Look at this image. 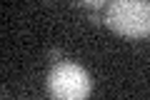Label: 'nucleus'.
Instances as JSON below:
<instances>
[{"label": "nucleus", "instance_id": "f257e3e1", "mask_svg": "<svg viewBox=\"0 0 150 100\" xmlns=\"http://www.w3.org/2000/svg\"><path fill=\"white\" fill-rule=\"evenodd\" d=\"M105 25L125 38H150V0H110Z\"/></svg>", "mask_w": 150, "mask_h": 100}, {"label": "nucleus", "instance_id": "f03ea898", "mask_svg": "<svg viewBox=\"0 0 150 100\" xmlns=\"http://www.w3.org/2000/svg\"><path fill=\"white\" fill-rule=\"evenodd\" d=\"M93 80L80 65L70 63V60H60L53 65L48 73V93L60 100H80L90 95Z\"/></svg>", "mask_w": 150, "mask_h": 100}, {"label": "nucleus", "instance_id": "7ed1b4c3", "mask_svg": "<svg viewBox=\"0 0 150 100\" xmlns=\"http://www.w3.org/2000/svg\"><path fill=\"white\" fill-rule=\"evenodd\" d=\"M80 5L90 8V10H100V8H108V0H78Z\"/></svg>", "mask_w": 150, "mask_h": 100}, {"label": "nucleus", "instance_id": "20e7f679", "mask_svg": "<svg viewBox=\"0 0 150 100\" xmlns=\"http://www.w3.org/2000/svg\"><path fill=\"white\" fill-rule=\"evenodd\" d=\"M90 23H93V25H98V23H100V15H98V13H95V10H93V13H90Z\"/></svg>", "mask_w": 150, "mask_h": 100}, {"label": "nucleus", "instance_id": "39448f33", "mask_svg": "<svg viewBox=\"0 0 150 100\" xmlns=\"http://www.w3.org/2000/svg\"><path fill=\"white\" fill-rule=\"evenodd\" d=\"M48 55H50V58H55V60H58V58H60V50H55V48H53V50H50Z\"/></svg>", "mask_w": 150, "mask_h": 100}]
</instances>
